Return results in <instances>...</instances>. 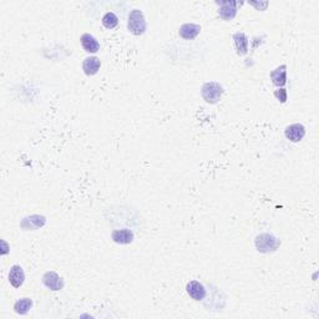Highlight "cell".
Listing matches in <instances>:
<instances>
[{
  "instance_id": "3",
  "label": "cell",
  "mask_w": 319,
  "mask_h": 319,
  "mask_svg": "<svg viewBox=\"0 0 319 319\" xmlns=\"http://www.w3.org/2000/svg\"><path fill=\"white\" fill-rule=\"evenodd\" d=\"M281 242L279 239L276 238L271 233H262L257 236L256 238V247L259 252L262 253H269V252L277 251Z\"/></svg>"
},
{
  "instance_id": "5",
  "label": "cell",
  "mask_w": 319,
  "mask_h": 319,
  "mask_svg": "<svg viewBox=\"0 0 319 319\" xmlns=\"http://www.w3.org/2000/svg\"><path fill=\"white\" fill-rule=\"evenodd\" d=\"M43 283L46 288L52 289V291H60L64 288L63 278L54 271L46 272L43 276Z\"/></svg>"
},
{
  "instance_id": "8",
  "label": "cell",
  "mask_w": 319,
  "mask_h": 319,
  "mask_svg": "<svg viewBox=\"0 0 319 319\" xmlns=\"http://www.w3.org/2000/svg\"><path fill=\"white\" fill-rule=\"evenodd\" d=\"M111 238L115 243H119V245H130L134 241V232L127 228L115 230L111 233Z\"/></svg>"
},
{
  "instance_id": "2",
  "label": "cell",
  "mask_w": 319,
  "mask_h": 319,
  "mask_svg": "<svg viewBox=\"0 0 319 319\" xmlns=\"http://www.w3.org/2000/svg\"><path fill=\"white\" fill-rule=\"evenodd\" d=\"M201 94H202L203 100L208 104H217L221 100L223 94V88L221 84L214 83V81H210V83H206L202 86V90H201Z\"/></svg>"
},
{
  "instance_id": "14",
  "label": "cell",
  "mask_w": 319,
  "mask_h": 319,
  "mask_svg": "<svg viewBox=\"0 0 319 319\" xmlns=\"http://www.w3.org/2000/svg\"><path fill=\"white\" fill-rule=\"evenodd\" d=\"M80 41H81V45H83L85 52L92 53V54H94V53H97L100 50L99 41H97L91 34H88V33L84 34L83 36H81V39H80Z\"/></svg>"
},
{
  "instance_id": "12",
  "label": "cell",
  "mask_w": 319,
  "mask_h": 319,
  "mask_svg": "<svg viewBox=\"0 0 319 319\" xmlns=\"http://www.w3.org/2000/svg\"><path fill=\"white\" fill-rule=\"evenodd\" d=\"M100 68H101V61H100L99 57L90 56L84 60L83 70L88 76H92V75L97 74Z\"/></svg>"
},
{
  "instance_id": "10",
  "label": "cell",
  "mask_w": 319,
  "mask_h": 319,
  "mask_svg": "<svg viewBox=\"0 0 319 319\" xmlns=\"http://www.w3.org/2000/svg\"><path fill=\"white\" fill-rule=\"evenodd\" d=\"M186 289H187V293L190 294L192 299L195 301H202L206 297V289L202 284L197 281H191L186 285Z\"/></svg>"
},
{
  "instance_id": "18",
  "label": "cell",
  "mask_w": 319,
  "mask_h": 319,
  "mask_svg": "<svg viewBox=\"0 0 319 319\" xmlns=\"http://www.w3.org/2000/svg\"><path fill=\"white\" fill-rule=\"evenodd\" d=\"M274 96H276L281 103L284 104L285 101H287V90H285V89L277 90V91H274Z\"/></svg>"
},
{
  "instance_id": "1",
  "label": "cell",
  "mask_w": 319,
  "mask_h": 319,
  "mask_svg": "<svg viewBox=\"0 0 319 319\" xmlns=\"http://www.w3.org/2000/svg\"><path fill=\"white\" fill-rule=\"evenodd\" d=\"M127 29L128 32L131 34L136 35H142L146 32V20L143 17V13L139 9H134L130 15H128L127 20Z\"/></svg>"
},
{
  "instance_id": "11",
  "label": "cell",
  "mask_w": 319,
  "mask_h": 319,
  "mask_svg": "<svg viewBox=\"0 0 319 319\" xmlns=\"http://www.w3.org/2000/svg\"><path fill=\"white\" fill-rule=\"evenodd\" d=\"M201 32V26L197 25V24H183L178 30L179 36L185 40H194L197 35Z\"/></svg>"
},
{
  "instance_id": "17",
  "label": "cell",
  "mask_w": 319,
  "mask_h": 319,
  "mask_svg": "<svg viewBox=\"0 0 319 319\" xmlns=\"http://www.w3.org/2000/svg\"><path fill=\"white\" fill-rule=\"evenodd\" d=\"M103 24L105 28L107 29H115L119 25V18L114 14V13L108 12L104 15L103 18Z\"/></svg>"
},
{
  "instance_id": "4",
  "label": "cell",
  "mask_w": 319,
  "mask_h": 319,
  "mask_svg": "<svg viewBox=\"0 0 319 319\" xmlns=\"http://www.w3.org/2000/svg\"><path fill=\"white\" fill-rule=\"evenodd\" d=\"M218 5H221L218 10V15L221 19L225 21H231L237 15V1H217Z\"/></svg>"
},
{
  "instance_id": "9",
  "label": "cell",
  "mask_w": 319,
  "mask_h": 319,
  "mask_svg": "<svg viewBox=\"0 0 319 319\" xmlns=\"http://www.w3.org/2000/svg\"><path fill=\"white\" fill-rule=\"evenodd\" d=\"M24 281H25V273H24L23 268L19 265H15L10 268L9 272V282L14 288H20L23 285Z\"/></svg>"
},
{
  "instance_id": "6",
  "label": "cell",
  "mask_w": 319,
  "mask_h": 319,
  "mask_svg": "<svg viewBox=\"0 0 319 319\" xmlns=\"http://www.w3.org/2000/svg\"><path fill=\"white\" fill-rule=\"evenodd\" d=\"M46 223V218L44 216H39V214H33V216L25 217L20 223V227L25 230V231H34V230H39Z\"/></svg>"
},
{
  "instance_id": "16",
  "label": "cell",
  "mask_w": 319,
  "mask_h": 319,
  "mask_svg": "<svg viewBox=\"0 0 319 319\" xmlns=\"http://www.w3.org/2000/svg\"><path fill=\"white\" fill-rule=\"evenodd\" d=\"M32 307H33L32 299L21 298V299H19L17 303H15L14 311H15V313L24 316V314H26L29 311H30V309H32Z\"/></svg>"
},
{
  "instance_id": "15",
  "label": "cell",
  "mask_w": 319,
  "mask_h": 319,
  "mask_svg": "<svg viewBox=\"0 0 319 319\" xmlns=\"http://www.w3.org/2000/svg\"><path fill=\"white\" fill-rule=\"evenodd\" d=\"M233 40H234V45H236V50L237 54L239 56H243V55L247 54L248 52V37L246 36L245 33H236L233 35Z\"/></svg>"
},
{
  "instance_id": "13",
  "label": "cell",
  "mask_w": 319,
  "mask_h": 319,
  "mask_svg": "<svg viewBox=\"0 0 319 319\" xmlns=\"http://www.w3.org/2000/svg\"><path fill=\"white\" fill-rule=\"evenodd\" d=\"M271 80L272 83L276 86H284L287 84V66L281 65L277 69H274L273 71L271 72Z\"/></svg>"
},
{
  "instance_id": "7",
  "label": "cell",
  "mask_w": 319,
  "mask_h": 319,
  "mask_svg": "<svg viewBox=\"0 0 319 319\" xmlns=\"http://www.w3.org/2000/svg\"><path fill=\"white\" fill-rule=\"evenodd\" d=\"M284 135L292 142H299L305 136V127L302 124H292L285 128Z\"/></svg>"
}]
</instances>
